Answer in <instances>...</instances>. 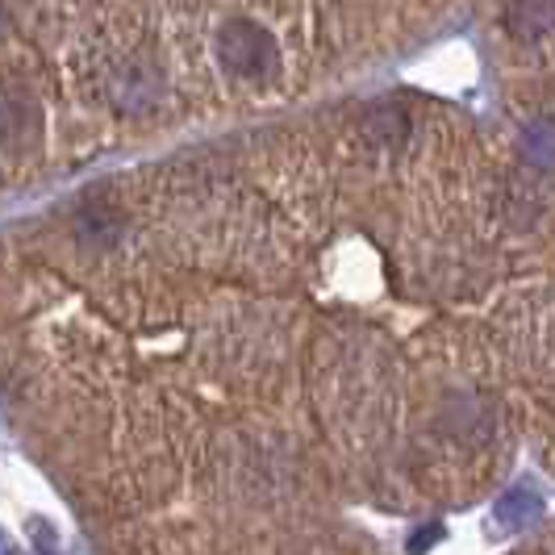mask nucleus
Wrapping results in <instances>:
<instances>
[{
  "mask_svg": "<svg viewBox=\"0 0 555 555\" xmlns=\"http://www.w3.org/2000/svg\"><path fill=\"white\" fill-rule=\"evenodd\" d=\"M534 514H539V501L530 498V493H509L498 505L501 522H522V518H534Z\"/></svg>",
  "mask_w": 555,
  "mask_h": 555,
  "instance_id": "2",
  "label": "nucleus"
},
{
  "mask_svg": "<svg viewBox=\"0 0 555 555\" xmlns=\"http://www.w3.org/2000/svg\"><path fill=\"white\" fill-rule=\"evenodd\" d=\"M42 134V113L29 88L17 80H0V146L4 151H29Z\"/></svg>",
  "mask_w": 555,
  "mask_h": 555,
  "instance_id": "1",
  "label": "nucleus"
}]
</instances>
